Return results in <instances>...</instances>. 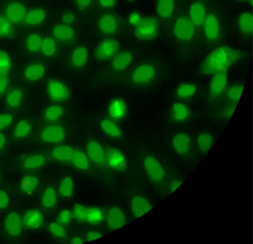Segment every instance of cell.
Listing matches in <instances>:
<instances>
[{
  "label": "cell",
  "instance_id": "obj_1",
  "mask_svg": "<svg viewBox=\"0 0 253 244\" xmlns=\"http://www.w3.org/2000/svg\"><path fill=\"white\" fill-rule=\"evenodd\" d=\"M242 54L239 50L228 46L214 49L202 63L200 71L205 76H212L228 69L239 61Z\"/></svg>",
  "mask_w": 253,
  "mask_h": 244
},
{
  "label": "cell",
  "instance_id": "obj_2",
  "mask_svg": "<svg viewBox=\"0 0 253 244\" xmlns=\"http://www.w3.org/2000/svg\"><path fill=\"white\" fill-rule=\"evenodd\" d=\"M159 24L157 20L152 17H146L141 19L135 26L134 34L139 40H151L158 35Z\"/></svg>",
  "mask_w": 253,
  "mask_h": 244
},
{
  "label": "cell",
  "instance_id": "obj_3",
  "mask_svg": "<svg viewBox=\"0 0 253 244\" xmlns=\"http://www.w3.org/2000/svg\"><path fill=\"white\" fill-rule=\"evenodd\" d=\"M174 33L176 38L180 41H190L195 34L194 25L188 17L180 16L175 21Z\"/></svg>",
  "mask_w": 253,
  "mask_h": 244
},
{
  "label": "cell",
  "instance_id": "obj_4",
  "mask_svg": "<svg viewBox=\"0 0 253 244\" xmlns=\"http://www.w3.org/2000/svg\"><path fill=\"white\" fill-rule=\"evenodd\" d=\"M104 151L105 164L109 167L119 171L126 170V160L119 150L114 147H107Z\"/></svg>",
  "mask_w": 253,
  "mask_h": 244
},
{
  "label": "cell",
  "instance_id": "obj_5",
  "mask_svg": "<svg viewBox=\"0 0 253 244\" xmlns=\"http://www.w3.org/2000/svg\"><path fill=\"white\" fill-rule=\"evenodd\" d=\"M119 42L113 39L102 41L96 47L95 57L100 60H107L114 57L119 50Z\"/></svg>",
  "mask_w": 253,
  "mask_h": 244
},
{
  "label": "cell",
  "instance_id": "obj_6",
  "mask_svg": "<svg viewBox=\"0 0 253 244\" xmlns=\"http://www.w3.org/2000/svg\"><path fill=\"white\" fill-rule=\"evenodd\" d=\"M156 70L151 64H143L137 66L132 72L131 80L137 85H142L151 81L155 76Z\"/></svg>",
  "mask_w": 253,
  "mask_h": 244
},
{
  "label": "cell",
  "instance_id": "obj_7",
  "mask_svg": "<svg viewBox=\"0 0 253 244\" xmlns=\"http://www.w3.org/2000/svg\"><path fill=\"white\" fill-rule=\"evenodd\" d=\"M144 166L148 177L152 181L158 183L164 179V169L161 163L154 157H146L144 160Z\"/></svg>",
  "mask_w": 253,
  "mask_h": 244
},
{
  "label": "cell",
  "instance_id": "obj_8",
  "mask_svg": "<svg viewBox=\"0 0 253 244\" xmlns=\"http://www.w3.org/2000/svg\"><path fill=\"white\" fill-rule=\"evenodd\" d=\"M228 81L227 71H223L213 75L209 84V94L212 98L220 96L226 88Z\"/></svg>",
  "mask_w": 253,
  "mask_h": 244
},
{
  "label": "cell",
  "instance_id": "obj_9",
  "mask_svg": "<svg viewBox=\"0 0 253 244\" xmlns=\"http://www.w3.org/2000/svg\"><path fill=\"white\" fill-rule=\"evenodd\" d=\"M48 92L50 98L56 102H62L68 99L70 96L68 88L57 80L50 81L48 85Z\"/></svg>",
  "mask_w": 253,
  "mask_h": 244
},
{
  "label": "cell",
  "instance_id": "obj_10",
  "mask_svg": "<svg viewBox=\"0 0 253 244\" xmlns=\"http://www.w3.org/2000/svg\"><path fill=\"white\" fill-rule=\"evenodd\" d=\"M126 217L123 211L118 207L110 208L107 214V226L109 229H119L126 224Z\"/></svg>",
  "mask_w": 253,
  "mask_h": 244
},
{
  "label": "cell",
  "instance_id": "obj_11",
  "mask_svg": "<svg viewBox=\"0 0 253 244\" xmlns=\"http://www.w3.org/2000/svg\"><path fill=\"white\" fill-rule=\"evenodd\" d=\"M41 138L45 143H59L64 140L65 131L63 128L59 125H50L42 130Z\"/></svg>",
  "mask_w": 253,
  "mask_h": 244
},
{
  "label": "cell",
  "instance_id": "obj_12",
  "mask_svg": "<svg viewBox=\"0 0 253 244\" xmlns=\"http://www.w3.org/2000/svg\"><path fill=\"white\" fill-rule=\"evenodd\" d=\"M203 24L204 33L207 39L211 41L217 39L219 35L220 27L216 15L213 14L206 15Z\"/></svg>",
  "mask_w": 253,
  "mask_h": 244
},
{
  "label": "cell",
  "instance_id": "obj_13",
  "mask_svg": "<svg viewBox=\"0 0 253 244\" xmlns=\"http://www.w3.org/2000/svg\"><path fill=\"white\" fill-rule=\"evenodd\" d=\"M4 226L6 231L10 235L19 236L22 229V222L19 214L16 211L10 212L5 218Z\"/></svg>",
  "mask_w": 253,
  "mask_h": 244
},
{
  "label": "cell",
  "instance_id": "obj_14",
  "mask_svg": "<svg viewBox=\"0 0 253 244\" xmlns=\"http://www.w3.org/2000/svg\"><path fill=\"white\" fill-rule=\"evenodd\" d=\"M26 13L25 5L19 2L9 3L5 9L6 17L11 22L18 23L24 20Z\"/></svg>",
  "mask_w": 253,
  "mask_h": 244
},
{
  "label": "cell",
  "instance_id": "obj_15",
  "mask_svg": "<svg viewBox=\"0 0 253 244\" xmlns=\"http://www.w3.org/2000/svg\"><path fill=\"white\" fill-rule=\"evenodd\" d=\"M86 150L88 158L94 163L100 166L105 164V151L98 142L94 140L89 141Z\"/></svg>",
  "mask_w": 253,
  "mask_h": 244
},
{
  "label": "cell",
  "instance_id": "obj_16",
  "mask_svg": "<svg viewBox=\"0 0 253 244\" xmlns=\"http://www.w3.org/2000/svg\"><path fill=\"white\" fill-rule=\"evenodd\" d=\"M172 145L175 151L179 154L186 155L191 150L190 136L185 133H178L172 140Z\"/></svg>",
  "mask_w": 253,
  "mask_h": 244
},
{
  "label": "cell",
  "instance_id": "obj_17",
  "mask_svg": "<svg viewBox=\"0 0 253 244\" xmlns=\"http://www.w3.org/2000/svg\"><path fill=\"white\" fill-rule=\"evenodd\" d=\"M151 208V204L145 198L137 196L133 197L131 200V212L135 217L142 216Z\"/></svg>",
  "mask_w": 253,
  "mask_h": 244
},
{
  "label": "cell",
  "instance_id": "obj_18",
  "mask_svg": "<svg viewBox=\"0 0 253 244\" xmlns=\"http://www.w3.org/2000/svg\"><path fill=\"white\" fill-rule=\"evenodd\" d=\"M43 221L42 213L38 209H30L24 214L23 222L25 226L29 229H35L39 228Z\"/></svg>",
  "mask_w": 253,
  "mask_h": 244
},
{
  "label": "cell",
  "instance_id": "obj_19",
  "mask_svg": "<svg viewBox=\"0 0 253 244\" xmlns=\"http://www.w3.org/2000/svg\"><path fill=\"white\" fill-rule=\"evenodd\" d=\"M100 31L105 34H112L116 32L118 28V23L115 16L112 14L102 15L98 22Z\"/></svg>",
  "mask_w": 253,
  "mask_h": 244
},
{
  "label": "cell",
  "instance_id": "obj_20",
  "mask_svg": "<svg viewBox=\"0 0 253 244\" xmlns=\"http://www.w3.org/2000/svg\"><path fill=\"white\" fill-rule=\"evenodd\" d=\"M189 14L194 25L199 27L203 24L206 17L205 7L200 2H195L191 5Z\"/></svg>",
  "mask_w": 253,
  "mask_h": 244
},
{
  "label": "cell",
  "instance_id": "obj_21",
  "mask_svg": "<svg viewBox=\"0 0 253 244\" xmlns=\"http://www.w3.org/2000/svg\"><path fill=\"white\" fill-rule=\"evenodd\" d=\"M133 60L132 53L128 51H121L114 56L112 66L117 71L125 70L131 63Z\"/></svg>",
  "mask_w": 253,
  "mask_h": 244
},
{
  "label": "cell",
  "instance_id": "obj_22",
  "mask_svg": "<svg viewBox=\"0 0 253 244\" xmlns=\"http://www.w3.org/2000/svg\"><path fill=\"white\" fill-rule=\"evenodd\" d=\"M126 108L123 101L116 99L111 101L107 109L109 116L113 120H119L126 114Z\"/></svg>",
  "mask_w": 253,
  "mask_h": 244
},
{
  "label": "cell",
  "instance_id": "obj_23",
  "mask_svg": "<svg viewBox=\"0 0 253 244\" xmlns=\"http://www.w3.org/2000/svg\"><path fill=\"white\" fill-rule=\"evenodd\" d=\"M171 116L175 122H182L187 119L190 112L188 107L181 102H174L171 107Z\"/></svg>",
  "mask_w": 253,
  "mask_h": 244
},
{
  "label": "cell",
  "instance_id": "obj_24",
  "mask_svg": "<svg viewBox=\"0 0 253 244\" xmlns=\"http://www.w3.org/2000/svg\"><path fill=\"white\" fill-rule=\"evenodd\" d=\"M45 74V69L42 65L34 64L28 66L24 72L25 79L29 81H36L42 79Z\"/></svg>",
  "mask_w": 253,
  "mask_h": 244
},
{
  "label": "cell",
  "instance_id": "obj_25",
  "mask_svg": "<svg viewBox=\"0 0 253 244\" xmlns=\"http://www.w3.org/2000/svg\"><path fill=\"white\" fill-rule=\"evenodd\" d=\"M74 152V149L71 146H60L53 149L51 155L57 161L68 162L72 160Z\"/></svg>",
  "mask_w": 253,
  "mask_h": 244
},
{
  "label": "cell",
  "instance_id": "obj_26",
  "mask_svg": "<svg viewBox=\"0 0 253 244\" xmlns=\"http://www.w3.org/2000/svg\"><path fill=\"white\" fill-rule=\"evenodd\" d=\"M53 34L57 39L67 41L74 37L75 31L71 26L67 24H59L53 28Z\"/></svg>",
  "mask_w": 253,
  "mask_h": 244
},
{
  "label": "cell",
  "instance_id": "obj_27",
  "mask_svg": "<svg viewBox=\"0 0 253 244\" xmlns=\"http://www.w3.org/2000/svg\"><path fill=\"white\" fill-rule=\"evenodd\" d=\"M88 55L86 49L82 46L75 48L71 56V62L74 67L80 68L86 63Z\"/></svg>",
  "mask_w": 253,
  "mask_h": 244
},
{
  "label": "cell",
  "instance_id": "obj_28",
  "mask_svg": "<svg viewBox=\"0 0 253 244\" xmlns=\"http://www.w3.org/2000/svg\"><path fill=\"white\" fill-rule=\"evenodd\" d=\"M39 184V180L36 176L28 175L22 178L19 187L23 193L31 194L37 188Z\"/></svg>",
  "mask_w": 253,
  "mask_h": 244
},
{
  "label": "cell",
  "instance_id": "obj_29",
  "mask_svg": "<svg viewBox=\"0 0 253 244\" xmlns=\"http://www.w3.org/2000/svg\"><path fill=\"white\" fill-rule=\"evenodd\" d=\"M45 19L44 11L40 8H35L26 13L24 20L29 25H36L42 23Z\"/></svg>",
  "mask_w": 253,
  "mask_h": 244
},
{
  "label": "cell",
  "instance_id": "obj_30",
  "mask_svg": "<svg viewBox=\"0 0 253 244\" xmlns=\"http://www.w3.org/2000/svg\"><path fill=\"white\" fill-rule=\"evenodd\" d=\"M101 129L108 136L118 138L121 136V130L116 123L109 119H104L100 123Z\"/></svg>",
  "mask_w": 253,
  "mask_h": 244
},
{
  "label": "cell",
  "instance_id": "obj_31",
  "mask_svg": "<svg viewBox=\"0 0 253 244\" xmlns=\"http://www.w3.org/2000/svg\"><path fill=\"white\" fill-rule=\"evenodd\" d=\"M253 15L250 12H246L239 16L238 24L240 31L245 35H250L253 31Z\"/></svg>",
  "mask_w": 253,
  "mask_h": 244
},
{
  "label": "cell",
  "instance_id": "obj_32",
  "mask_svg": "<svg viewBox=\"0 0 253 244\" xmlns=\"http://www.w3.org/2000/svg\"><path fill=\"white\" fill-rule=\"evenodd\" d=\"M174 0H158L157 11L159 15L163 18L170 17L174 10Z\"/></svg>",
  "mask_w": 253,
  "mask_h": 244
},
{
  "label": "cell",
  "instance_id": "obj_33",
  "mask_svg": "<svg viewBox=\"0 0 253 244\" xmlns=\"http://www.w3.org/2000/svg\"><path fill=\"white\" fill-rule=\"evenodd\" d=\"M196 143L198 149L201 152L207 153L213 145V136L208 133H201L198 136Z\"/></svg>",
  "mask_w": 253,
  "mask_h": 244
},
{
  "label": "cell",
  "instance_id": "obj_34",
  "mask_svg": "<svg viewBox=\"0 0 253 244\" xmlns=\"http://www.w3.org/2000/svg\"><path fill=\"white\" fill-rule=\"evenodd\" d=\"M197 91L195 84L190 83H182L176 88V95L180 99L190 98L195 95Z\"/></svg>",
  "mask_w": 253,
  "mask_h": 244
},
{
  "label": "cell",
  "instance_id": "obj_35",
  "mask_svg": "<svg viewBox=\"0 0 253 244\" xmlns=\"http://www.w3.org/2000/svg\"><path fill=\"white\" fill-rule=\"evenodd\" d=\"M74 190L73 179L70 176L64 178L59 186V194L65 198H70L72 196Z\"/></svg>",
  "mask_w": 253,
  "mask_h": 244
},
{
  "label": "cell",
  "instance_id": "obj_36",
  "mask_svg": "<svg viewBox=\"0 0 253 244\" xmlns=\"http://www.w3.org/2000/svg\"><path fill=\"white\" fill-rule=\"evenodd\" d=\"M22 99V93L18 89L10 91L6 96V103L11 109H16L21 104Z\"/></svg>",
  "mask_w": 253,
  "mask_h": 244
},
{
  "label": "cell",
  "instance_id": "obj_37",
  "mask_svg": "<svg viewBox=\"0 0 253 244\" xmlns=\"http://www.w3.org/2000/svg\"><path fill=\"white\" fill-rule=\"evenodd\" d=\"M74 166L80 170H86L89 166L88 159L85 154L80 150H75L71 160Z\"/></svg>",
  "mask_w": 253,
  "mask_h": 244
},
{
  "label": "cell",
  "instance_id": "obj_38",
  "mask_svg": "<svg viewBox=\"0 0 253 244\" xmlns=\"http://www.w3.org/2000/svg\"><path fill=\"white\" fill-rule=\"evenodd\" d=\"M31 131V124L26 120L19 121L16 124L13 130L14 136L18 139L26 137Z\"/></svg>",
  "mask_w": 253,
  "mask_h": 244
},
{
  "label": "cell",
  "instance_id": "obj_39",
  "mask_svg": "<svg viewBox=\"0 0 253 244\" xmlns=\"http://www.w3.org/2000/svg\"><path fill=\"white\" fill-rule=\"evenodd\" d=\"M57 194L52 187L46 188L42 197V204L46 208H51L55 205L57 202Z\"/></svg>",
  "mask_w": 253,
  "mask_h": 244
},
{
  "label": "cell",
  "instance_id": "obj_40",
  "mask_svg": "<svg viewBox=\"0 0 253 244\" xmlns=\"http://www.w3.org/2000/svg\"><path fill=\"white\" fill-rule=\"evenodd\" d=\"M63 112V108L57 105L48 107L44 112V118L48 122H55L58 120Z\"/></svg>",
  "mask_w": 253,
  "mask_h": 244
},
{
  "label": "cell",
  "instance_id": "obj_41",
  "mask_svg": "<svg viewBox=\"0 0 253 244\" xmlns=\"http://www.w3.org/2000/svg\"><path fill=\"white\" fill-rule=\"evenodd\" d=\"M103 213L99 208L90 207L87 209L86 222L90 224H99L103 219Z\"/></svg>",
  "mask_w": 253,
  "mask_h": 244
},
{
  "label": "cell",
  "instance_id": "obj_42",
  "mask_svg": "<svg viewBox=\"0 0 253 244\" xmlns=\"http://www.w3.org/2000/svg\"><path fill=\"white\" fill-rule=\"evenodd\" d=\"M244 88V85L242 83L234 84L229 88L227 95L232 103L237 104L242 96Z\"/></svg>",
  "mask_w": 253,
  "mask_h": 244
},
{
  "label": "cell",
  "instance_id": "obj_43",
  "mask_svg": "<svg viewBox=\"0 0 253 244\" xmlns=\"http://www.w3.org/2000/svg\"><path fill=\"white\" fill-rule=\"evenodd\" d=\"M44 157L40 154L33 155L28 157L24 162V166L27 169H35L43 165Z\"/></svg>",
  "mask_w": 253,
  "mask_h": 244
},
{
  "label": "cell",
  "instance_id": "obj_44",
  "mask_svg": "<svg viewBox=\"0 0 253 244\" xmlns=\"http://www.w3.org/2000/svg\"><path fill=\"white\" fill-rule=\"evenodd\" d=\"M42 39L37 33H32L28 37L26 46L27 49L31 52H36L41 48Z\"/></svg>",
  "mask_w": 253,
  "mask_h": 244
},
{
  "label": "cell",
  "instance_id": "obj_45",
  "mask_svg": "<svg viewBox=\"0 0 253 244\" xmlns=\"http://www.w3.org/2000/svg\"><path fill=\"white\" fill-rule=\"evenodd\" d=\"M41 49L45 56H51L53 55L56 50V44L53 39L50 37L42 39Z\"/></svg>",
  "mask_w": 253,
  "mask_h": 244
},
{
  "label": "cell",
  "instance_id": "obj_46",
  "mask_svg": "<svg viewBox=\"0 0 253 244\" xmlns=\"http://www.w3.org/2000/svg\"><path fill=\"white\" fill-rule=\"evenodd\" d=\"M88 208L84 205L76 203L73 208L72 216L79 222H84L86 221V216Z\"/></svg>",
  "mask_w": 253,
  "mask_h": 244
},
{
  "label": "cell",
  "instance_id": "obj_47",
  "mask_svg": "<svg viewBox=\"0 0 253 244\" xmlns=\"http://www.w3.org/2000/svg\"><path fill=\"white\" fill-rule=\"evenodd\" d=\"M11 65V59L5 51L0 50V75H7Z\"/></svg>",
  "mask_w": 253,
  "mask_h": 244
},
{
  "label": "cell",
  "instance_id": "obj_48",
  "mask_svg": "<svg viewBox=\"0 0 253 244\" xmlns=\"http://www.w3.org/2000/svg\"><path fill=\"white\" fill-rule=\"evenodd\" d=\"M12 26L11 22L6 17L0 15V37H6L10 34Z\"/></svg>",
  "mask_w": 253,
  "mask_h": 244
},
{
  "label": "cell",
  "instance_id": "obj_49",
  "mask_svg": "<svg viewBox=\"0 0 253 244\" xmlns=\"http://www.w3.org/2000/svg\"><path fill=\"white\" fill-rule=\"evenodd\" d=\"M48 229L53 236L60 238H64L66 236V232L62 225L57 222L51 223L48 227Z\"/></svg>",
  "mask_w": 253,
  "mask_h": 244
},
{
  "label": "cell",
  "instance_id": "obj_50",
  "mask_svg": "<svg viewBox=\"0 0 253 244\" xmlns=\"http://www.w3.org/2000/svg\"><path fill=\"white\" fill-rule=\"evenodd\" d=\"M72 212L68 209H63L60 211L57 217V222L61 225H68L71 221Z\"/></svg>",
  "mask_w": 253,
  "mask_h": 244
},
{
  "label": "cell",
  "instance_id": "obj_51",
  "mask_svg": "<svg viewBox=\"0 0 253 244\" xmlns=\"http://www.w3.org/2000/svg\"><path fill=\"white\" fill-rule=\"evenodd\" d=\"M13 119L12 115L8 114L0 115V130L3 129L13 122Z\"/></svg>",
  "mask_w": 253,
  "mask_h": 244
},
{
  "label": "cell",
  "instance_id": "obj_52",
  "mask_svg": "<svg viewBox=\"0 0 253 244\" xmlns=\"http://www.w3.org/2000/svg\"><path fill=\"white\" fill-rule=\"evenodd\" d=\"M8 84L7 75H0V96L5 92Z\"/></svg>",
  "mask_w": 253,
  "mask_h": 244
},
{
  "label": "cell",
  "instance_id": "obj_53",
  "mask_svg": "<svg viewBox=\"0 0 253 244\" xmlns=\"http://www.w3.org/2000/svg\"><path fill=\"white\" fill-rule=\"evenodd\" d=\"M9 199L6 193L0 190V209L6 207L8 204Z\"/></svg>",
  "mask_w": 253,
  "mask_h": 244
},
{
  "label": "cell",
  "instance_id": "obj_54",
  "mask_svg": "<svg viewBox=\"0 0 253 244\" xmlns=\"http://www.w3.org/2000/svg\"><path fill=\"white\" fill-rule=\"evenodd\" d=\"M141 18L140 15L136 12L131 13L128 17V21L129 23L136 26L140 21Z\"/></svg>",
  "mask_w": 253,
  "mask_h": 244
},
{
  "label": "cell",
  "instance_id": "obj_55",
  "mask_svg": "<svg viewBox=\"0 0 253 244\" xmlns=\"http://www.w3.org/2000/svg\"><path fill=\"white\" fill-rule=\"evenodd\" d=\"M102 237V235L96 231H89L87 232L86 238L87 241H92L98 239Z\"/></svg>",
  "mask_w": 253,
  "mask_h": 244
},
{
  "label": "cell",
  "instance_id": "obj_56",
  "mask_svg": "<svg viewBox=\"0 0 253 244\" xmlns=\"http://www.w3.org/2000/svg\"><path fill=\"white\" fill-rule=\"evenodd\" d=\"M62 19L65 23L71 24L75 20V16L73 13L68 12L63 14Z\"/></svg>",
  "mask_w": 253,
  "mask_h": 244
},
{
  "label": "cell",
  "instance_id": "obj_57",
  "mask_svg": "<svg viewBox=\"0 0 253 244\" xmlns=\"http://www.w3.org/2000/svg\"><path fill=\"white\" fill-rule=\"evenodd\" d=\"M100 5L104 8H109L113 6L115 0H98Z\"/></svg>",
  "mask_w": 253,
  "mask_h": 244
},
{
  "label": "cell",
  "instance_id": "obj_58",
  "mask_svg": "<svg viewBox=\"0 0 253 244\" xmlns=\"http://www.w3.org/2000/svg\"><path fill=\"white\" fill-rule=\"evenodd\" d=\"M236 105L237 104L232 103L231 106L226 108L225 111L224 112L226 117L230 118L232 116L236 108Z\"/></svg>",
  "mask_w": 253,
  "mask_h": 244
},
{
  "label": "cell",
  "instance_id": "obj_59",
  "mask_svg": "<svg viewBox=\"0 0 253 244\" xmlns=\"http://www.w3.org/2000/svg\"><path fill=\"white\" fill-rule=\"evenodd\" d=\"M91 0H76L77 4L81 8H85L88 6Z\"/></svg>",
  "mask_w": 253,
  "mask_h": 244
},
{
  "label": "cell",
  "instance_id": "obj_60",
  "mask_svg": "<svg viewBox=\"0 0 253 244\" xmlns=\"http://www.w3.org/2000/svg\"><path fill=\"white\" fill-rule=\"evenodd\" d=\"M6 142V139L5 135L1 132H0V149L3 148Z\"/></svg>",
  "mask_w": 253,
  "mask_h": 244
},
{
  "label": "cell",
  "instance_id": "obj_61",
  "mask_svg": "<svg viewBox=\"0 0 253 244\" xmlns=\"http://www.w3.org/2000/svg\"><path fill=\"white\" fill-rule=\"evenodd\" d=\"M84 242L83 241V240L78 237H75L74 238H72L70 240V243L71 244H82Z\"/></svg>",
  "mask_w": 253,
  "mask_h": 244
},
{
  "label": "cell",
  "instance_id": "obj_62",
  "mask_svg": "<svg viewBox=\"0 0 253 244\" xmlns=\"http://www.w3.org/2000/svg\"><path fill=\"white\" fill-rule=\"evenodd\" d=\"M240 0L241 1H244V2H250V1H252V0Z\"/></svg>",
  "mask_w": 253,
  "mask_h": 244
},
{
  "label": "cell",
  "instance_id": "obj_63",
  "mask_svg": "<svg viewBox=\"0 0 253 244\" xmlns=\"http://www.w3.org/2000/svg\"><path fill=\"white\" fill-rule=\"evenodd\" d=\"M128 0V1H133V0Z\"/></svg>",
  "mask_w": 253,
  "mask_h": 244
}]
</instances>
